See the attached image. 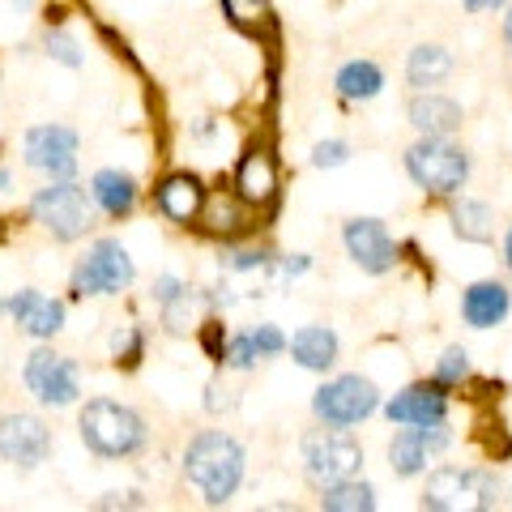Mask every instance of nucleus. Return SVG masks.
Returning a JSON list of instances; mask_svg holds the SVG:
<instances>
[{"label": "nucleus", "instance_id": "obj_1", "mask_svg": "<svg viewBox=\"0 0 512 512\" xmlns=\"http://www.w3.org/2000/svg\"><path fill=\"white\" fill-rule=\"evenodd\" d=\"M188 483L205 495V504H227L244 483V448L227 431H201L184 453Z\"/></svg>", "mask_w": 512, "mask_h": 512}, {"label": "nucleus", "instance_id": "obj_2", "mask_svg": "<svg viewBox=\"0 0 512 512\" xmlns=\"http://www.w3.org/2000/svg\"><path fill=\"white\" fill-rule=\"evenodd\" d=\"M77 431H82V444L99 457H133L150 440L146 419H141L137 410H128L124 402H111V397L86 402L82 419H77Z\"/></svg>", "mask_w": 512, "mask_h": 512}, {"label": "nucleus", "instance_id": "obj_3", "mask_svg": "<svg viewBox=\"0 0 512 512\" xmlns=\"http://www.w3.org/2000/svg\"><path fill=\"white\" fill-rule=\"evenodd\" d=\"M406 175L431 197H457L470 180V154L453 137H419L406 150Z\"/></svg>", "mask_w": 512, "mask_h": 512}, {"label": "nucleus", "instance_id": "obj_4", "mask_svg": "<svg viewBox=\"0 0 512 512\" xmlns=\"http://www.w3.org/2000/svg\"><path fill=\"white\" fill-rule=\"evenodd\" d=\"M423 508L461 512V508H500V478L470 466H436L427 474Z\"/></svg>", "mask_w": 512, "mask_h": 512}, {"label": "nucleus", "instance_id": "obj_5", "mask_svg": "<svg viewBox=\"0 0 512 512\" xmlns=\"http://www.w3.org/2000/svg\"><path fill=\"white\" fill-rule=\"evenodd\" d=\"M30 218L52 231L60 244H73L94 227V197H86V188L73 180H52L30 197Z\"/></svg>", "mask_w": 512, "mask_h": 512}, {"label": "nucleus", "instance_id": "obj_6", "mask_svg": "<svg viewBox=\"0 0 512 512\" xmlns=\"http://www.w3.org/2000/svg\"><path fill=\"white\" fill-rule=\"evenodd\" d=\"M359 466H363V444L350 436V427H316L303 436V474L316 487L359 474Z\"/></svg>", "mask_w": 512, "mask_h": 512}, {"label": "nucleus", "instance_id": "obj_7", "mask_svg": "<svg viewBox=\"0 0 512 512\" xmlns=\"http://www.w3.org/2000/svg\"><path fill=\"white\" fill-rule=\"evenodd\" d=\"M376 410H380V389L359 372L325 380L312 397V414L325 427H355L363 419H372Z\"/></svg>", "mask_w": 512, "mask_h": 512}, {"label": "nucleus", "instance_id": "obj_8", "mask_svg": "<svg viewBox=\"0 0 512 512\" xmlns=\"http://www.w3.org/2000/svg\"><path fill=\"white\" fill-rule=\"evenodd\" d=\"M22 380H26V389L35 393V402L52 406V410H69V406H77V397H82V372H77V363L47 346L26 355Z\"/></svg>", "mask_w": 512, "mask_h": 512}, {"label": "nucleus", "instance_id": "obj_9", "mask_svg": "<svg viewBox=\"0 0 512 512\" xmlns=\"http://www.w3.org/2000/svg\"><path fill=\"white\" fill-rule=\"evenodd\" d=\"M137 278L133 256L124 252L120 239H99L73 269V291L77 295H120Z\"/></svg>", "mask_w": 512, "mask_h": 512}, {"label": "nucleus", "instance_id": "obj_10", "mask_svg": "<svg viewBox=\"0 0 512 512\" xmlns=\"http://www.w3.org/2000/svg\"><path fill=\"white\" fill-rule=\"evenodd\" d=\"M22 158L30 171H43V175H52V180H73L77 133L69 124H35L22 141Z\"/></svg>", "mask_w": 512, "mask_h": 512}, {"label": "nucleus", "instance_id": "obj_11", "mask_svg": "<svg viewBox=\"0 0 512 512\" xmlns=\"http://www.w3.org/2000/svg\"><path fill=\"white\" fill-rule=\"evenodd\" d=\"M448 444H453V431H448L444 419H436V423H410V427L397 431L393 444H389V466H393L397 478H414V474H423L427 461L436 453H444Z\"/></svg>", "mask_w": 512, "mask_h": 512}, {"label": "nucleus", "instance_id": "obj_12", "mask_svg": "<svg viewBox=\"0 0 512 512\" xmlns=\"http://www.w3.org/2000/svg\"><path fill=\"white\" fill-rule=\"evenodd\" d=\"M342 244H346L350 261H355L363 274L380 278L397 265V244H393V235L380 218H350L342 227Z\"/></svg>", "mask_w": 512, "mask_h": 512}, {"label": "nucleus", "instance_id": "obj_13", "mask_svg": "<svg viewBox=\"0 0 512 512\" xmlns=\"http://www.w3.org/2000/svg\"><path fill=\"white\" fill-rule=\"evenodd\" d=\"M52 453V427H43L35 414H5L0 419V457L18 470L43 466V457Z\"/></svg>", "mask_w": 512, "mask_h": 512}, {"label": "nucleus", "instance_id": "obj_14", "mask_svg": "<svg viewBox=\"0 0 512 512\" xmlns=\"http://www.w3.org/2000/svg\"><path fill=\"white\" fill-rule=\"evenodd\" d=\"M235 197L248 205V210H261V205H269L278 197V163L274 154L252 146L244 158H239L235 167Z\"/></svg>", "mask_w": 512, "mask_h": 512}, {"label": "nucleus", "instance_id": "obj_15", "mask_svg": "<svg viewBox=\"0 0 512 512\" xmlns=\"http://www.w3.org/2000/svg\"><path fill=\"white\" fill-rule=\"evenodd\" d=\"M5 308L13 316V325H18L22 333H30V338H56V333L64 329V303L47 299L39 291H18Z\"/></svg>", "mask_w": 512, "mask_h": 512}, {"label": "nucleus", "instance_id": "obj_16", "mask_svg": "<svg viewBox=\"0 0 512 512\" xmlns=\"http://www.w3.org/2000/svg\"><path fill=\"white\" fill-rule=\"evenodd\" d=\"M384 414H389V423H397V427L436 423V419H448V397L440 384H410V389H402L384 406Z\"/></svg>", "mask_w": 512, "mask_h": 512}, {"label": "nucleus", "instance_id": "obj_17", "mask_svg": "<svg viewBox=\"0 0 512 512\" xmlns=\"http://www.w3.org/2000/svg\"><path fill=\"white\" fill-rule=\"evenodd\" d=\"M406 116H410V124H414V133L419 137H453L457 128H461V103H453V99H444V94H436V90H419L410 99V107H406Z\"/></svg>", "mask_w": 512, "mask_h": 512}, {"label": "nucleus", "instance_id": "obj_18", "mask_svg": "<svg viewBox=\"0 0 512 512\" xmlns=\"http://www.w3.org/2000/svg\"><path fill=\"white\" fill-rule=\"evenodd\" d=\"M154 201H158V214H163V218H171V222H180V227H188V222H197L201 205H205V188H201L197 175L180 171V175H167V180L158 184Z\"/></svg>", "mask_w": 512, "mask_h": 512}, {"label": "nucleus", "instance_id": "obj_19", "mask_svg": "<svg viewBox=\"0 0 512 512\" xmlns=\"http://www.w3.org/2000/svg\"><path fill=\"white\" fill-rule=\"evenodd\" d=\"M512 308V291L504 282H474L461 295V316H466L470 329H495L504 325V316Z\"/></svg>", "mask_w": 512, "mask_h": 512}, {"label": "nucleus", "instance_id": "obj_20", "mask_svg": "<svg viewBox=\"0 0 512 512\" xmlns=\"http://www.w3.org/2000/svg\"><path fill=\"white\" fill-rule=\"evenodd\" d=\"M286 346H291V359L303 367V372H329V367L338 363V350H342L338 333L329 325H303Z\"/></svg>", "mask_w": 512, "mask_h": 512}, {"label": "nucleus", "instance_id": "obj_21", "mask_svg": "<svg viewBox=\"0 0 512 512\" xmlns=\"http://www.w3.org/2000/svg\"><path fill=\"white\" fill-rule=\"evenodd\" d=\"M90 197H94V205H99L103 214L124 218V214H133V205H137V180H133L128 171L103 167V171L90 180Z\"/></svg>", "mask_w": 512, "mask_h": 512}, {"label": "nucleus", "instance_id": "obj_22", "mask_svg": "<svg viewBox=\"0 0 512 512\" xmlns=\"http://www.w3.org/2000/svg\"><path fill=\"white\" fill-rule=\"evenodd\" d=\"M448 73H453V52L440 43H419L406 56V82L414 90H436L448 82Z\"/></svg>", "mask_w": 512, "mask_h": 512}, {"label": "nucleus", "instance_id": "obj_23", "mask_svg": "<svg viewBox=\"0 0 512 512\" xmlns=\"http://www.w3.org/2000/svg\"><path fill=\"white\" fill-rule=\"evenodd\" d=\"M333 86H338V94L346 103H372L384 90V73L372 60H346L338 69V77H333Z\"/></svg>", "mask_w": 512, "mask_h": 512}, {"label": "nucleus", "instance_id": "obj_24", "mask_svg": "<svg viewBox=\"0 0 512 512\" xmlns=\"http://www.w3.org/2000/svg\"><path fill=\"white\" fill-rule=\"evenodd\" d=\"M448 218H453V231L466 239V244H491V239H495V210L487 201L461 197V201H453Z\"/></svg>", "mask_w": 512, "mask_h": 512}, {"label": "nucleus", "instance_id": "obj_25", "mask_svg": "<svg viewBox=\"0 0 512 512\" xmlns=\"http://www.w3.org/2000/svg\"><path fill=\"white\" fill-rule=\"evenodd\" d=\"M320 508H325V512H372L376 508V487L359 483L355 474L338 478V483L320 487Z\"/></svg>", "mask_w": 512, "mask_h": 512}, {"label": "nucleus", "instance_id": "obj_26", "mask_svg": "<svg viewBox=\"0 0 512 512\" xmlns=\"http://www.w3.org/2000/svg\"><path fill=\"white\" fill-rule=\"evenodd\" d=\"M244 210H248V205L239 197H222V192H218V197H205L197 218L205 222V231H210V235H235L248 222Z\"/></svg>", "mask_w": 512, "mask_h": 512}, {"label": "nucleus", "instance_id": "obj_27", "mask_svg": "<svg viewBox=\"0 0 512 512\" xmlns=\"http://www.w3.org/2000/svg\"><path fill=\"white\" fill-rule=\"evenodd\" d=\"M222 13L239 30H261L269 22V0H222Z\"/></svg>", "mask_w": 512, "mask_h": 512}, {"label": "nucleus", "instance_id": "obj_28", "mask_svg": "<svg viewBox=\"0 0 512 512\" xmlns=\"http://www.w3.org/2000/svg\"><path fill=\"white\" fill-rule=\"evenodd\" d=\"M222 363L235 367V372H248V367L261 363V350H256L252 333H231L227 346H222Z\"/></svg>", "mask_w": 512, "mask_h": 512}, {"label": "nucleus", "instance_id": "obj_29", "mask_svg": "<svg viewBox=\"0 0 512 512\" xmlns=\"http://www.w3.org/2000/svg\"><path fill=\"white\" fill-rule=\"evenodd\" d=\"M470 376V355L461 346H448L436 363V384H461Z\"/></svg>", "mask_w": 512, "mask_h": 512}, {"label": "nucleus", "instance_id": "obj_30", "mask_svg": "<svg viewBox=\"0 0 512 512\" xmlns=\"http://www.w3.org/2000/svg\"><path fill=\"white\" fill-rule=\"evenodd\" d=\"M342 163H350V146L342 137H329V141H316L312 146V167L329 171V167H342Z\"/></svg>", "mask_w": 512, "mask_h": 512}, {"label": "nucleus", "instance_id": "obj_31", "mask_svg": "<svg viewBox=\"0 0 512 512\" xmlns=\"http://www.w3.org/2000/svg\"><path fill=\"white\" fill-rule=\"evenodd\" d=\"M43 47H47V56H52V60L69 64V69H82V47H77V39H69V35H60V30H52V35L43 39Z\"/></svg>", "mask_w": 512, "mask_h": 512}, {"label": "nucleus", "instance_id": "obj_32", "mask_svg": "<svg viewBox=\"0 0 512 512\" xmlns=\"http://www.w3.org/2000/svg\"><path fill=\"white\" fill-rule=\"evenodd\" d=\"M248 333H252L256 350H261V359H274V355H282V350H286V338H282L278 325H256V329H248Z\"/></svg>", "mask_w": 512, "mask_h": 512}, {"label": "nucleus", "instance_id": "obj_33", "mask_svg": "<svg viewBox=\"0 0 512 512\" xmlns=\"http://www.w3.org/2000/svg\"><path fill=\"white\" fill-rule=\"evenodd\" d=\"M269 265V252H227L222 256V269L231 274H252V269H265Z\"/></svg>", "mask_w": 512, "mask_h": 512}, {"label": "nucleus", "instance_id": "obj_34", "mask_svg": "<svg viewBox=\"0 0 512 512\" xmlns=\"http://www.w3.org/2000/svg\"><path fill=\"white\" fill-rule=\"evenodd\" d=\"M111 350H116V359H124V363H137V355H141V338H137V329H124V333H116V338H111Z\"/></svg>", "mask_w": 512, "mask_h": 512}, {"label": "nucleus", "instance_id": "obj_35", "mask_svg": "<svg viewBox=\"0 0 512 512\" xmlns=\"http://www.w3.org/2000/svg\"><path fill=\"white\" fill-rule=\"evenodd\" d=\"M184 291V282L175 278V274H163V278H154V286H150V295H154V303H171L175 295Z\"/></svg>", "mask_w": 512, "mask_h": 512}, {"label": "nucleus", "instance_id": "obj_36", "mask_svg": "<svg viewBox=\"0 0 512 512\" xmlns=\"http://www.w3.org/2000/svg\"><path fill=\"white\" fill-rule=\"evenodd\" d=\"M210 397H205V410H231L235 406V397H231V389H222V384H210V389H205Z\"/></svg>", "mask_w": 512, "mask_h": 512}, {"label": "nucleus", "instance_id": "obj_37", "mask_svg": "<svg viewBox=\"0 0 512 512\" xmlns=\"http://www.w3.org/2000/svg\"><path fill=\"white\" fill-rule=\"evenodd\" d=\"M308 269H312V256L299 252V256H286V261L278 265V274L282 278H299V274H308Z\"/></svg>", "mask_w": 512, "mask_h": 512}, {"label": "nucleus", "instance_id": "obj_38", "mask_svg": "<svg viewBox=\"0 0 512 512\" xmlns=\"http://www.w3.org/2000/svg\"><path fill=\"white\" fill-rule=\"evenodd\" d=\"M466 5V13H495V9H504L508 0H461Z\"/></svg>", "mask_w": 512, "mask_h": 512}, {"label": "nucleus", "instance_id": "obj_39", "mask_svg": "<svg viewBox=\"0 0 512 512\" xmlns=\"http://www.w3.org/2000/svg\"><path fill=\"white\" fill-rule=\"evenodd\" d=\"M504 265L512 269V227H508V235H504Z\"/></svg>", "mask_w": 512, "mask_h": 512}, {"label": "nucleus", "instance_id": "obj_40", "mask_svg": "<svg viewBox=\"0 0 512 512\" xmlns=\"http://www.w3.org/2000/svg\"><path fill=\"white\" fill-rule=\"evenodd\" d=\"M504 43L512 47V0H508V18H504Z\"/></svg>", "mask_w": 512, "mask_h": 512}]
</instances>
